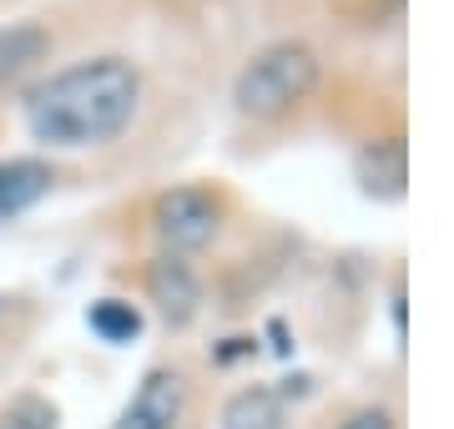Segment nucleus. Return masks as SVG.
Segmentation results:
<instances>
[{"label":"nucleus","mask_w":454,"mask_h":429,"mask_svg":"<svg viewBox=\"0 0 454 429\" xmlns=\"http://www.w3.org/2000/svg\"><path fill=\"white\" fill-rule=\"evenodd\" d=\"M142 101V76L127 56H91L56 71L26 97V132L41 147L82 152L121 136Z\"/></svg>","instance_id":"f257e3e1"},{"label":"nucleus","mask_w":454,"mask_h":429,"mask_svg":"<svg viewBox=\"0 0 454 429\" xmlns=\"http://www.w3.org/2000/svg\"><path fill=\"white\" fill-rule=\"evenodd\" d=\"M318 86V51L309 41H273L262 46L232 82V101L243 116H258V121H278L288 116L298 101L313 97Z\"/></svg>","instance_id":"f03ea898"},{"label":"nucleus","mask_w":454,"mask_h":429,"mask_svg":"<svg viewBox=\"0 0 454 429\" xmlns=\"http://www.w3.org/2000/svg\"><path fill=\"white\" fill-rule=\"evenodd\" d=\"M217 228H223V202L212 198L207 187H172L152 202V232L172 258L207 248Z\"/></svg>","instance_id":"7ed1b4c3"},{"label":"nucleus","mask_w":454,"mask_h":429,"mask_svg":"<svg viewBox=\"0 0 454 429\" xmlns=\"http://www.w3.org/2000/svg\"><path fill=\"white\" fill-rule=\"evenodd\" d=\"M187 414V379L182 369H152L137 394L127 399V410L116 414L112 429H177Z\"/></svg>","instance_id":"20e7f679"},{"label":"nucleus","mask_w":454,"mask_h":429,"mask_svg":"<svg viewBox=\"0 0 454 429\" xmlns=\"http://www.w3.org/2000/svg\"><path fill=\"white\" fill-rule=\"evenodd\" d=\"M358 182L369 198H404L409 182V147L404 136H379V142H364L358 147Z\"/></svg>","instance_id":"39448f33"},{"label":"nucleus","mask_w":454,"mask_h":429,"mask_svg":"<svg viewBox=\"0 0 454 429\" xmlns=\"http://www.w3.org/2000/svg\"><path fill=\"white\" fill-rule=\"evenodd\" d=\"M51 182H56V172L41 157H0V222L31 213L51 192Z\"/></svg>","instance_id":"423d86ee"},{"label":"nucleus","mask_w":454,"mask_h":429,"mask_svg":"<svg viewBox=\"0 0 454 429\" xmlns=\"http://www.w3.org/2000/svg\"><path fill=\"white\" fill-rule=\"evenodd\" d=\"M146 288H152V298L162 303V314L172 318V324H187L197 308V273L182 258H172V253H162L157 263H152V273H146Z\"/></svg>","instance_id":"0eeeda50"},{"label":"nucleus","mask_w":454,"mask_h":429,"mask_svg":"<svg viewBox=\"0 0 454 429\" xmlns=\"http://www.w3.org/2000/svg\"><path fill=\"white\" fill-rule=\"evenodd\" d=\"M51 35L35 26V20H16V26H5L0 31V86L16 82L20 71H31L41 56H46Z\"/></svg>","instance_id":"6e6552de"},{"label":"nucleus","mask_w":454,"mask_h":429,"mask_svg":"<svg viewBox=\"0 0 454 429\" xmlns=\"http://www.w3.org/2000/svg\"><path fill=\"white\" fill-rule=\"evenodd\" d=\"M278 425H283V399L273 389H243L223 414V429H278Z\"/></svg>","instance_id":"1a4fd4ad"},{"label":"nucleus","mask_w":454,"mask_h":429,"mask_svg":"<svg viewBox=\"0 0 454 429\" xmlns=\"http://www.w3.org/2000/svg\"><path fill=\"white\" fill-rule=\"evenodd\" d=\"M86 324H91V333H101L106 344H127V339L142 333V314L131 308L127 298H101V303H91Z\"/></svg>","instance_id":"9d476101"},{"label":"nucleus","mask_w":454,"mask_h":429,"mask_svg":"<svg viewBox=\"0 0 454 429\" xmlns=\"http://www.w3.org/2000/svg\"><path fill=\"white\" fill-rule=\"evenodd\" d=\"M56 425H61V414L41 394H16L0 410V429H56Z\"/></svg>","instance_id":"9b49d317"},{"label":"nucleus","mask_w":454,"mask_h":429,"mask_svg":"<svg viewBox=\"0 0 454 429\" xmlns=\"http://www.w3.org/2000/svg\"><path fill=\"white\" fill-rule=\"evenodd\" d=\"M339 429H399V425H394L389 410H358V414H348Z\"/></svg>","instance_id":"f8f14e48"}]
</instances>
